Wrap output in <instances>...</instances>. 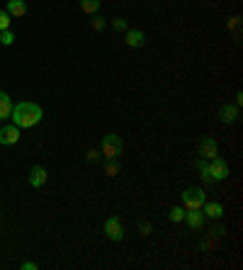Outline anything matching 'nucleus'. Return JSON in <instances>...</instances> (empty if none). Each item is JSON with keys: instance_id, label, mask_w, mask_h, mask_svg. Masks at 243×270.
Returning <instances> with one entry per match:
<instances>
[{"instance_id": "1", "label": "nucleus", "mask_w": 243, "mask_h": 270, "mask_svg": "<svg viewBox=\"0 0 243 270\" xmlns=\"http://www.w3.org/2000/svg\"><path fill=\"white\" fill-rule=\"evenodd\" d=\"M41 117H44L41 108H39L37 102H29V100H24V102H17V105L12 108V114H10L12 124L19 126V129H29V126H37L39 122H41Z\"/></svg>"}, {"instance_id": "2", "label": "nucleus", "mask_w": 243, "mask_h": 270, "mask_svg": "<svg viewBox=\"0 0 243 270\" xmlns=\"http://www.w3.org/2000/svg\"><path fill=\"white\" fill-rule=\"evenodd\" d=\"M122 151H124V142H122V136H117V134H105V136H102V142H100V154H102L107 161L119 158Z\"/></svg>"}, {"instance_id": "3", "label": "nucleus", "mask_w": 243, "mask_h": 270, "mask_svg": "<svg viewBox=\"0 0 243 270\" xmlns=\"http://www.w3.org/2000/svg\"><path fill=\"white\" fill-rule=\"evenodd\" d=\"M180 200H183L185 210H202V204L207 202V195L202 188H187V190H183Z\"/></svg>"}, {"instance_id": "4", "label": "nucleus", "mask_w": 243, "mask_h": 270, "mask_svg": "<svg viewBox=\"0 0 243 270\" xmlns=\"http://www.w3.org/2000/svg\"><path fill=\"white\" fill-rule=\"evenodd\" d=\"M197 154H200V158H207V161H212L214 156H219V144H217V139L214 136H205L200 146H197Z\"/></svg>"}, {"instance_id": "5", "label": "nucleus", "mask_w": 243, "mask_h": 270, "mask_svg": "<svg viewBox=\"0 0 243 270\" xmlns=\"http://www.w3.org/2000/svg\"><path fill=\"white\" fill-rule=\"evenodd\" d=\"M105 234H107V238H112V241H122L124 238V224H122L119 216H110L105 222Z\"/></svg>"}, {"instance_id": "6", "label": "nucleus", "mask_w": 243, "mask_h": 270, "mask_svg": "<svg viewBox=\"0 0 243 270\" xmlns=\"http://www.w3.org/2000/svg\"><path fill=\"white\" fill-rule=\"evenodd\" d=\"M209 173H212V180H226L229 178V163L219 156H214L209 161Z\"/></svg>"}, {"instance_id": "7", "label": "nucleus", "mask_w": 243, "mask_h": 270, "mask_svg": "<svg viewBox=\"0 0 243 270\" xmlns=\"http://www.w3.org/2000/svg\"><path fill=\"white\" fill-rule=\"evenodd\" d=\"M205 212L202 210H185V216H183V222H185L190 229H195V232H200L202 226H205Z\"/></svg>"}, {"instance_id": "8", "label": "nucleus", "mask_w": 243, "mask_h": 270, "mask_svg": "<svg viewBox=\"0 0 243 270\" xmlns=\"http://www.w3.org/2000/svg\"><path fill=\"white\" fill-rule=\"evenodd\" d=\"M19 142V126L15 124H7L0 129V144L2 146H12Z\"/></svg>"}, {"instance_id": "9", "label": "nucleus", "mask_w": 243, "mask_h": 270, "mask_svg": "<svg viewBox=\"0 0 243 270\" xmlns=\"http://www.w3.org/2000/svg\"><path fill=\"white\" fill-rule=\"evenodd\" d=\"M219 120H222L224 124H236V122H239V105L224 102V105L219 108Z\"/></svg>"}, {"instance_id": "10", "label": "nucleus", "mask_w": 243, "mask_h": 270, "mask_svg": "<svg viewBox=\"0 0 243 270\" xmlns=\"http://www.w3.org/2000/svg\"><path fill=\"white\" fill-rule=\"evenodd\" d=\"M124 44L131 46V49H139V46L146 44V34H144L141 30H127V34H124Z\"/></svg>"}, {"instance_id": "11", "label": "nucleus", "mask_w": 243, "mask_h": 270, "mask_svg": "<svg viewBox=\"0 0 243 270\" xmlns=\"http://www.w3.org/2000/svg\"><path fill=\"white\" fill-rule=\"evenodd\" d=\"M46 182V168L44 166H32L29 168V185L32 188H41Z\"/></svg>"}, {"instance_id": "12", "label": "nucleus", "mask_w": 243, "mask_h": 270, "mask_svg": "<svg viewBox=\"0 0 243 270\" xmlns=\"http://www.w3.org/2000/svg\"><path fill=\"white\" fill-rule=\"evenodd\" d=\"M5 12H7L10 18H22V15H27V2H24V0H7Z\"/></svg>"}, {"instance_id": "13", "label": "nucleus", "mask_w": 243, "mask_h": 270, "mask_svg": "<svg viewBox=\"0 0 243 270\" xmlns=\"http://www.w3.org/2000/svg\"><path fill=\"white\" fill-rule=\"evenodd\" d=\"M12 100H10V95L5 92V90H0V120H10V114H12Z\"/></svg>"}, {"instance_id": "14", "label": "nucleus", "mask_w": 243, "mask_h": 270, "mask_svg": "<svg viewBox=\"0 0 243 270\" xmlns=\"http://www.w3.org/2000/svg\"><path fill=\"white\" fill-rule=\"evenodd\" d=\"M202 212H205V216L222 219V216H224V204H219V202H205V204H202Z\"/></svg>"}, {"instance_id": "15", "label": "nucleus", "mask_w": 243, "mask_h": 270, "mask_svg": "<svg viewBox=\"0 0 243 270\" xmlns=\"http://www.w3.org/2000/svg\"><path fill=\"white\" fill-rule=\"evenodd\" d=\"M195 168H197L200 178L205 180V182H214V180H212V173H209V161H207V158H200V161L195 163Z\"/></svg>"}, {"instance_id": "16", "label": "nucleus", "mask_w": 243, "mask_h": 270, "mask_svg": "<svg viewBox=\"0 0 243 270\" xmlns=\"http://www.w3.org/2000/svg\"><path fill=\"white\" fill-rule=\"evenodd\" d=\"M80 10L85 15H95L100 10V0H80Z\"/></svg>"}, {"instance_id": "17", "label": "nucleus", "mask_w": 243, "mask_h": 270, "mask_svg": "<svg viewBox=\"0 0 243 270\" xmlns=\"http://www.w3.org/2000/svg\"><path fill=\"white\" fill-rule=\"evenodd\" d=\"M90 24H93V30L95 32H102V30H105V24H107V22H105V18H102V15H97V12H95V15H90Z\"/></svg>"}, {"instance_id": "18", "label": "nucleus", "mask_w": 243, "mask_h": 270, "mask_svg": "<svg viewBox=\"0 0 243 270\" xmlns=\"http://www.w3.org/2000/svg\"><path fill=\"white\" fill-rule=\"evenodd\" d=\"M119 173V166H117V158H112V161L105 163V176H110V178H114Z\"/></svg>"}, {"instance_id": "19", "label": "nucleus", "mask_w": 243, "mask_h": 270, "mask_svg": "<svg viewBox=\"0 0 243 270\" xmlns=\"http://www.w3.org/2000/svg\"><path fill=\"white\" fill-rule=\"evenodd\" d=\"M226 229L224 226H214V229H209V236L207 238H212V241H219V238H224Z\"/></svg>"}, {"instance_id": "20", "label": "nucleus", "mask_w": 243, "mask_h": 270, "mask_svg": "<svg viewBox=\"0 0 243 270\" xmlns=\"http://www.w3.org/2000/svg\"><path fill=\"white\" fill-rule=\"evenodd\" d=\"M100 158H102V154H100L97 148H88V151H85V161L88 163H97Z\"/></svg>"}, {"instance_id": "21", "label": "nucleus", "mask_w": 243, "mask_h": 270, "mask_svg": "<svg viewBox=\"0 0 243 270\" xmlns=\"http://www.w3.org/2000/svg\"><path fill=\"white\" fill-rule=\"evenodd\" d=\"M239 27H241V18H239V15H234V18L226 20V30H229V32H236Z\"/></svg>"}, {"instance_id": "22", "label": "nucleus", "mask_w": 243, "mask_h": 270, "mask_svg": "<svg viewBox=\"0 0 243 270\" xmlns=\"http://www.w3.org/2000/svg\"><path fill=\"white\" fill-rule=\"evenodd\" d=\"M12 42H15V34H12L10 30H2V32H0V44H5V46H10Z\"/></svg>"}, {"instance_id": "23", "label": "nucleus", "mask_w": 243, "mask_h": 270, "mask_svg": "<svg viewBox=\"0 0 243 270\" xmlns=\"http://www.w3.org/2000/svg\"><path fill=\"white\" fill-rule=\"evenodd\" d=\"M139 234H141V236H151V234H153V224H151V222H139Z\"/></svg>"}, {"instance_id": "24", "label": "nucleus", "mask_w": 243, "mask_h": 270, "mask_svg": "<svg viewBox=\"0 0 243 270\" xmlns=\"http://www.w3.org/2000/svg\"><path fill=\"white\" fill-rule=\"evenodd\" d=\"M183 216H185V207H175V210H170V222H183Z\"/></svg>"}, {"instance_id": "25", "label": "nucleus", "mask_w": 243, "mask_h": 270, "mask_svg": "<svg viewBox=\"0 0 243 270\" xmlns=\"http://www.w3.org/2000/svg\"><path fill=\"white\" fill-rule=\"evenodd\" d=\"M10 15H7V12H5V10H0V32H2V30H10Z\"/></svg>"}, {"instance_id": "26", "label": "nucleus", "mask_w": 243, "mask_h": 270, "mask_svg": "<svg viewBox=\"0 0 243 270\" xmlns=\"http://www.w3.org/2000/svg\"><path fill=\"white\" fill-rule=\"evenodd\" d=\"M112 27H114V30H119V32H127V20H124V18H114L112 20Z\"/></svg>"}, {"instance_id": "27", "label": "nucleus", "mask_w": 243, "mask_h": 270, "mask_svg": "<svg viewBox=\"0 0 243 270\" xmlns=\"http://www.w3.org/2000/svg\"><path fill=\"white\" fill-rule=\"evenodd\" d=\"M19 268H22V270H37V263H34V260H24Z\"/></svg>"}]
</instances>
